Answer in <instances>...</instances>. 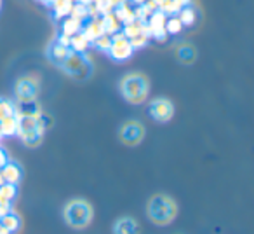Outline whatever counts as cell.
Returning a JSON list of instances; mask_svg holds the SVG:
<instances>
[{
    "instance_id": "1",
    "label": "cell",
    "mask_w": 254,
    "mask_h": 234,
    "mask_svg": "<svg viewBox=\"0 0 254 234\" xmlns=\"http://www.w3.org/2000/svg\"><path fill=\"white\" fill-rule=\"evenodd\" d=\"M119 91L127 103L141 105L143 102H146L150 95V81L145 74L131 72V74H126L120 79Z\"/></svg>"
},
{
    "instance_id": "2",
    "label": "cell",
    "mask_w": 254,
    "mask_h": 234,
    "mask_svg": "<svg viewBox=\"0 0 254 234\" xmlns=\"http://www.w3.org/2000/svg\"><path fill=\"white\" fill-rule=\"evenodd\" d=\"M146 215L152 224L166 227L176 220L178 203L167 194H155L150 198L148 206H146Z\"/></svg>"
},
{
    "instance_id": "3",
    "label": "cell",
    "mask_w": 254,
    "mask_h": 234,
    "mask_svg": "<svg viewBox=\"0 0 254 234\" xmlns=\"http://www.w3.org/2000/svg\"><path fill=\"white\" fill-rule=\"evenodd\" d=\"M63 219L68 227L75 231H84L94 220V208L87 199H70L63 208Z\"/></svg>"
},
{
    "instance_id": "4",
    "label": "cell",
    "mask_w": 254,
    "mask_h": 234,
    "mask_svg": "<svg viewBox=\"0 0 254 234\" xmlns=\"http://www.w3.org/2000/svg\"><path fill=\"white\" fill-rule=\"evenodd\" d=\"M60 67L68 77L77 79V81H85V79H89L92 74L91 56L73 53V51H70V54L64 58V61H61Z\"/></svg>"
},
{
    "instance_id": "5",
    "label": "cell",
    "mask_w": 254,
    "mask_h": 234,
    "mask_svg": "<svg viewBox=\"0 0 254 234\" xmlns=\"http://www.w3.org/2000/svg\"><path fill=\"white\" fill-rule=\"evenodd\" d=\"M40 91L39 79L35 75H25V77L18 79L14 86V95L19 100V103H30L35 102Z\"/></svg>"
},
{
    "instance_id": "6",
    "label": "cell",
    "mask_w": 254,
    "mask_h": 234,
    "mask_svg": "<svg viewBox=\"0 0 254 234\" xmlns=\"http://www.w3.org/2000/svg\"><path fill=\"white\" fill-rule=\"evenodd\" d=\"M119 136H120V140H122L124 145L136 147L143 142V138H145V126H143L139 121H136V119H129V121H126L122 126H120Z\"/></svg>"
},
{
    "instance_id": "7",
    "label": "cell",
    "mask_w": 254,
    "mask_h": 234,
    "mask_svg": "<svg viewBox=\"0 0 254 234\" xmlns=\"http://www.w3.org/2000/svg\"><path fill=\"white\" fill-rule=\"evenodd\" d=\"M148 114L157 122H169L174 117V103L169 98H153L148 105Z\"/></svg>"
},
{
    "instance_id": "8",
    "label": "cell",
    "mask_w": 254,
    "mask_h": 234,
    "mask_svg": "<svg viewBox=\"0 0 254 234\" xmlns=\"http://www.w3.org/2000/svg\"><path fill=\"white\" fill-rule=\"evenodd\" d=\"M110 39H112V46H110V49L106 51V53L110 54V58H112V60L126 61V60H129V58L132 56L134 49H132L131 42L127 40V37L124 35L122 32L113 33V35H110Z\"/></svg>"
},
{
    "instance_id": "9",
    "label": "cell",
    "mask_w": 254,
    "mask_h": 234,
    "mask_svg": "<svg viewBox=\"0 0 254 234\" xmlns=\"http://www.w3.org/2000/svg\"><path fill=\"white\" fill-rule=\"evenodd\" d=\"M113 234H139V224L134 217H120L113 222Z\"/></svg>"
},
{
    "instance_id": "10",
    "label": "cell",
    "mask_w": 254,
    "mask_h": 234,
    "mask_svg": "<svg viewBox=\"0 0 254 234\" xmlns=\"http://www.w3.org/2000/svg\"><path fill=\"white\" fill-rule=\"evenodd\" d=\"M0 175H2V178H4L5 184L18 185L19 180H21V177H23V171L16 163H9V161H7L4 166L0 168Z\"/></svg>"
},
{
    "instance_id": "11",
    "label": "cell",
    "mask_w": 254,
    "mask_h": 234,
    "mask_svg": "<svg viewBox=\"0 0 254 234\" xmlns=\"http://www.w3.org/2000/svg\"><path fill=\"white\" fill-rule=\"evenodd\" d=\"M80 33L85 37V39H87L89 44H92L99 35H103L105 32H103L101 21H99V18H98V19H87V23H84V25H82Z\"/></svg>"
},
{
    "instance_id": "12",
    "label": "cell",
    "mask_w": 254,
    "mask_h": 234,
    "mask_svg": "<svg viewBox=\"0 0 254 234\" xmlns=\"http://www.w3.org/2000/svg\"><path fill=\"white\" fill-rule=\"evenodd\" d=\"M113 14H115V18L120 21V25H127V23L136 21L134 11H132V7L129 5V2H124V4L117 5V7L113 9Z\"/></svg>"
},
{
    "instance_id": "13",
    "label": "cell",
    "mask_w": 254,
    "mask_h": 234,
    "mask_svg": "<svg viewBox=\"0 0 254 234\" xmlns=\"http://www.w3.org/2000/svg\"><path fill=\"white\" fill-rule=\"evenodd\" d=\"M99 21H101L103 32H105L106 35H113V33H117V32H120V30H122V25H120V21L115 18V14H113V12H108V14L99 16Z\"/></svg>"
},
{
    "instance_id": "14",
    "label": "cell",
    "mask_w": 254,
    "mask_h": 234,
    "mask_svg": "<svg viewBox=\"0 0 254 234\" xmlns=\"http://www.w3.org/2000/svg\"><path fill=\"white\" fill-rule=\"evenodd\" d=\"M18 135V119L14 116H7L0 119V136Z\"/></svg>"
},
{
    "instance_id": "15",
    "label": "cell",
    "mask_w": 254,
    "mask_h": 234,
    "mask_svg": "<svg viewBox=\"0 0 254 234\" xmlns=\"http://www.w3.org/2000/svg\"><path fill=\"white\" fill-rule=\"evenodd\" d=\"M176 54H178V60L185 65L193 63L195 58H197V51H195V47L191 46V44H181V46L178 47Z\"/></svg>"
},
{
    "instance_id": "16",
    "label": "cell",
    "mask_w": 254,
    "mask_h": 234,
    "mask_svg": "<svg viewBox=\"0 0 254 234\" xmlns=\"http://www.w3.org/2000/svg\"><path fill=\"white\" fill-rule=\"evenodd\" d=\"M71 5H73V2L71 0H56L53 5L54 9V18L56 19H64L70 16L71 12Z\"/></svg>"
},
{
    "instance_id": "17",
    "label": "cell",
    "mask_w": 254,
    "mask_h": 234,
    "mask_svg": "<svg viewBox=\"0 0 254 234\" xmlns=\"http://www.w3.org/2000/svg\"><path fill=\"white\" fill-rule=\"evenodd\" d=\"M89 46H91V44L87 42V39H85V37L82 35L80 32L75 33V35H71V39H70V49L73 51V53H78V54L87 53Z\"/></svg>"
},
{
    "instance_id": "18",
    "label": "cell",
    "mask_w": 254,
    "mask_h": 234,
    "mask_svg": "<svg viewBox=\"0 0 254 234\" xmlns=\"http://www.w3.org/2000/svg\"><path fill=\"white\" fill-rule=\"evenodd\" d=\"M19 224H21V222H19V217L14 215V213H11V212H9L7 215L0 217V226L4 227L9 234L16 233V231L19 229Z\"/></svg>"
},
{
    "instance_id": "19",
    "label": "cell",
    "mask_w": 254,
    "mask_h": 234,
    "mask_svg": "<svg viewBox=\"0 0 254 234\" xmlns=\"http://www.w3.org/2000/svg\"><path fill=\"white\" fill-rule=\"evenodd\" d=\"M82 25H84L82 21H78V19H75V18H71V16H68V18H64L63 26H61V33H64V35L71 37V35H75V33L80 32Z\"/></svg>"
},
{
    "instance_id": "20",
    "label": "cell",
    "mask_w": 254,
    "mask_h": 234,
    "mask_svg": "<svg viewBox=\"0 0 254 234\" xmlns=\"http://www.w3.org/2000/svg\"><path fill=\"white\" fill-rule=\"evenodd\" d=\"M70 47H64V46H60L58 42H54L53 46H51V49H49V56H51V60L54 61L56 65H60L61 61H64V58L70 54Z\"/></svg>"
},
{
    "instance_id": "21",
    "label": "cell",
    "mask_w": 254,
    "mask_h": 234,
    "mask_svg": "<svg viewBox=\"0 0 254 234\" xmlns=\"http://www.w3.org/2000/svg\"><path fill=\"white\" fill-rule=\"evenodd\" d=\"M18 194V187L14 184H2L0 185V203H11Z\"/></svg>"
},
{
    "instance_id": "22",
    "label": "cell",
    "mask_w": 254,
    "mask_h": 234,
    "mask_svg": "<svg viewBox=\"0 0 254 234\" xmlns=\"http://www.w3.org/2000/svg\"><path fill=\"white\" fill-rule=\"evenodd\" d=\"M178 18H180L183 26H191L195 23V19H197V14H195V11L190 5H187V7H181V11L178 12Z\"/></svg>"
},
{
    "instance_id": "23",
    "label": "cell",
    "mask_w": 254,
    "mask_h": 234,
    "mask_svg": "<svg viewBox=\"0 0 254 234\" xmlns=\"http://www.w3.org/2000/svg\"><path fill=\"white\" fill-rule=\"evenodd\" d=\"M71 18L78 19V21L85 23L89 19L87 16V5L82 4V2H73V5H71V12H70Z\"/></svg>"
},
{
    "instance_id": "24",
    "label": "cell",
    "mask_w": 254,
    "mask_h": 234,
    "mask_svg": "<svg viewBox=\"0 0 254 234\" xmlns=\"http://www.w3.org/2000/svg\"><path fill=\"white\" fill-rule=\"evenodd\" d=\"M181 30H183V25H181L180 18H178V16H167V19H166L167 35H178V33H181Z\"/></svg>"
},
{
    "instance_id": "25",
    "label": "cell",
    "mask_w": 254,
    "mask_h": 234,
    "mask_svg": "<svg viewBox=\"0 0 254 234\" xmlns=\"http://www.w3.org/2000/svg\"><path fill=\"white\" fill-rule=\"evenodd\" d=\"M159 9L166 16H178V12L181 11V5L178 4L176 0H164L162 5H160Z\"/></svg>"
},
{
    "instance_id": "26",
    "label": "cell",
    "mask_w": 254,
    "mask_h": 234,
    "mask_svg": "<svg viewBox=\"0 0 254 234\" xmlns=\"http://www.w3.org/2000/svg\"><path fill=\"white\" fill-rule=\"evenodd\" d=\"M120 32L127 37V40L141 35V33H139V21H132V23H127V25H122V30H120Z\"/></svg>"
},
{
    "instance_id": "27",
    "label": "cell",
    "mask_w": 254,
    "mask_h": 234,
    "mask_svg": "<svg viewBox=\"0 0 254 234\" xmlns=\"http://www.w3.org/2000/svg\"><path fill=\"white\" fill-rule=\"evenodd\" d=\"M96 46V49H99V51H108L110 49V46H112V39H110V35H106V33H103V35H99L98 39L92 42Z\"/></svg>"
},
{
    "instance_id": "28",
    "label": "cell",
    "mask_w": 254,
    "mask_h": 234,
    "mask_svg": "<svg viewBox=\"0 0 254 234\" xmlns=\"http://www.w3.org/2000/svg\"><path fill=\"white\" fill-rule=\"evenodd\" d=\"M14 110H16V107L12 105L11 102L0 100V119H4V117H7V116H14Z\"/></svg>"
},
{
    "instance_id": "29",
    "label": "cell",
    "mask_w": 254,
    "mask_h": 234,
    "mask_svg": "<svg viewBox=\"0 0 254 234\" xmlns=\"http://www.w3.org/2000/svg\"><path fill=\"white\" fill-rule=\"evenodd\" d=\"M148 40H150V39H146V37L138 35V37H134V39L129 40V42H131L132 49H141V47H145L146 44H148Z\"/></svg>"
},
{
    "instance_id": "30",
    "label": "cell",
    "mask_w": 254,
    "mask_h": 234,
    "mask_svg": "<svg viewBox=\"0 0 254 234\" xmlns=\"http://www.w3.org/2000/svg\"><path fill=\"white\" fill-rule=\"evenodd\" d=\"M70 39H71V37H68V35H64V33H61V35L58 37V40H56V42L60 44V46L70 47Z\"/></svg>"
},
{
    "instance_id": "31",
    "label": "cell",
    "mask_w": 254,
    "mask_h": 234,
    "mask_svg": "<svg viewBox=\"0 0 254 234\" xmlns=\"http://www.w3.org/2000/svg\"><path fill=\"white\" fill-rule=\"evenodd\" d=\"M7 163V156H5V152L2 149H0V168L4 166V164Z\"/></svg>"
},
{
    "instance_id": "32",
    "label": "cell",
    "mask_w": 254,
    "mask_h": 234,
    "mask_svg": "<svg viewBox=\"0 0 254 234\" xmlns=\"http://www.w3.org/2000/svg\"><path fill=\"white\" fill-rule=\"evenodd\" d=\"M110 4L113 5V9L117 7V5H120V4H124V2H129V0H108Z\"/></svg>"
},
{
    "instance_id": "33",
    "label": "cell",
    "mask_w": 254,
    "mask_h": 234,
    "mask_svg": "<svg viewBox=\"0 0 254 234\" xmlns=\"http://www.w3.org/2000/svg\"><path fill=\"white\" fill-rule=\"evenodd\" d=\"M176 2L181 5V7H187V5H190L191 2H193V0H176Z\"/></svg>"
},
{
    "instance_id": "34",
    "label": "cell",
    "mask_w": 254,
    "mask_h": 234,
    "mask_svg": "<svg viewBox=\"0 0 254 234\" xmlns=\"http://www.w3.org/2000/svg\"><path fill=\"white\" fill-rule=\"evenodd\" d=\"M78 2H82V4H85V5H91V4H94V0H78Z\"/></svg>"
},
{
    "instance_id": "35",
    "label": "cell",
    "mask_w": 254,
    "mask_h": 234,
    "mask_svg": "<svg viewBox=\"0 0 254 234\" xmlns=\"http://www.w3.org/2000/svg\"><path fill=\"white\" fill-rule=\"evenodd\" d=\"M132 4H136V5H141V4H145L146 0H131Z\"/></svg>"
},
{
    "instance_id": "36",
    "label": "cell",
    "mask_w": 254,
    "mask_h": 234,
    "mask_svg": "<svg viewBox=\"0 0 254 234\" xmlns=\"http://www.w3.org/2000/svg\"><path fill=\"white\" fill-rule=\"evenodd\" d=\"M35 2H42V4H44V0H35Z\"/></svg>"
},
{
    "instance_id": "37",
    "label": "cell",
    "mask_w": 254,
    "mask_h": 234,
    "mask_svg": "<svg viewBox=\"0 0 254 234\" xmlns=\"http://www.w3.org/2000/svg\"><path fill=\"white\" fill-rule=\"evenodd\" d=\"M0 7H2V0H0Z\"/></svg>"
}]
</instances>
